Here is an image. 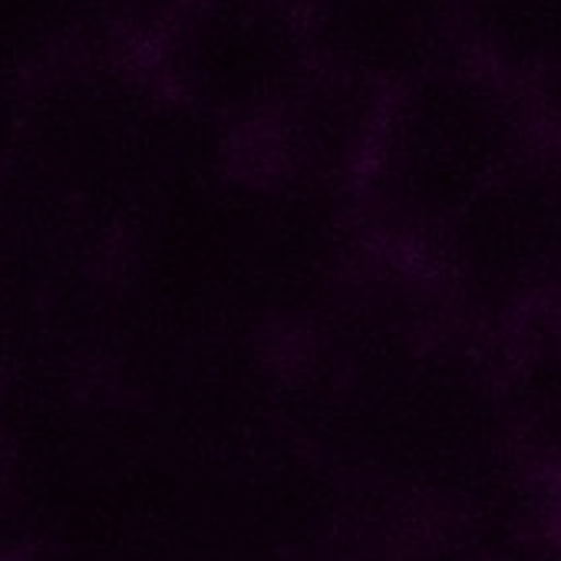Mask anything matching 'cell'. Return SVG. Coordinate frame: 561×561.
<instances>
[{"instance_id": "cell-1", "label": "cell", "mask_w": 561, "mask_h": 561, "mask_svg": "<svg viewBox=\"0 0 561 561\" xmlns=\"http://www.w3.org/2000/svg\"><path fill=\"white\" fill-rule=\"evenodd\" d=\"M538 136L525 87L472 57L383 93L357 179L367 234L416 257Z\"/></svg>"}, {"instance_id": "cell-2", "label": "cell", "mask_w": 561, "mask_h": 561, "mask_svg": "<svg viewBox=\"0 0 561 561\" xmlns=\"http://www.w3.org/2000/svg\"><path fill=\"white\" fill-rule=\"evenodd\" d=\"M416 261L453 314L479 324L541 314L561 280V139L541 133Z\"/></svg>"}, {"instance_id": "cell-3", "label": "cell", "mask_w": 561, "mask_h": 561, "mask_svg": "<svg viewBox=\"0 0 561 561\" xmlns=\"http://www.w3.org/2000/svg\"><path fill=\"white\" fill-rule=\"evenodd\" d=\"M198 110L264 129L314 70L301 0H202L185 41Z\"/></svg>"}, {"instance_id": "cell-4", "label": "cell", "mask_w": 561, "mask_h": 561, "mask_svg": "<svg viewBox=\"0 0 561 561\" xmlns=\"http://www.w3.org/2000/svg\"><path fill=\"white\" fill-rule=\"evenodd\" d=\"M314 64L390 93L466 57L456 0H301Z\"/></svg>"}, {"instance_id": "cell-5", "label": "cell", "mask_w": 561, "mask_h": 561, "mask_svg": "<svg viewBox=\"0 0 561 561\" xmlns=\"http://www.w3.org/2000/svg\"><path fill=\"white\" fill-rule=\"evenodd\" d=\"M466 57L528 87L561 50V0H456Z\"/></svg>"}, {"instance_id": "cell-6", "label": "cell", "mask_w": 561, "mask_h": 561, "mask_svg": "<svg viewBox=\"0 0 561 561\" xmlns=\"http://www.w3.org/2000/svg\"><path fill=\"white\" fill-rule=\"evenodd\" d=\"M528 100H531V110H535V119L541 126L545 136H554L561 139V50L558 57L525 87Z\"/></svg>"}, {"instance_id": "cell-7", "label": "cell", "mask_w": 561, "mask_h": 561, "mask_svg": "<svg viewBox=\"0 0 561 561\" xmlns=\"http://www.w3.org/2000/svg\"><path fill=\"white\" fill-rule=\"evenodd\" d=\"M551 318H554V324L561 328V280H558V288H554V295H551V301H548V308H545Z\"/></svg>"}]
</instances>
